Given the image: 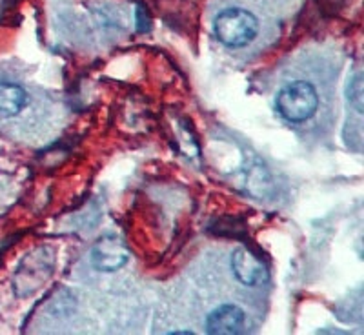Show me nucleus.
<instances>
[{"label": "nucleus", "mask_w": 364, "mask_h": 335, "mask_svg": "<svg viewBox=\"0 0 364 335\" xmlns=\"http://www.w3.org/2000/svg\"><path fill=\"white\" fill-rule=\"evenodd\" d=\"M55 272V252L50 246H38L26 253L13 273V292L17 297L35 294Z\"/></svg>", "instance_id": "f03ea898"}, {"label": "nucleus", "mask_w": 364, "mask_h": 335, "mask_svg": "<svg viewBox=\"0 0 364 335\" xmlns=\"http://www.w3.org/2000/svg\"><path fill=\"white\" fill-rule=\"evenodd\" d=\"M232 270L237 281L245 286L261 285L268 277V270L262 259H259L252 250L245 246H240L232 253Z\"/></svg>", "instance_id": "423d86ee"}, {"label": "nucleus", "mask_w": 364, "mask_h": 335, "mask_svg": "<svg viewBox=\"0 0 364 335\" xmlns=\"http://www.w3.org/2000/svg\"><path fill=\"white\" fill-rule=\"evenodd\" d=\"M171 335H193V331L191 330H175V331H171Z\"/></svg>", "instance_id": "1a4fd4ad"}, {"label": "nucleus", "mask_w": 364, "mask_h": 335, "mask_svg": "<svg viewBox=\"0 0 364 335\" xmlns=\"http://www.w3.org/2000/svg\"><path fill=\"white\" fill-rule=\"evenodd\" d=\"M275 108L279 115L288 122H306L317 113L318 93L317 87L308 80H295L281 87L275 97Z\"/></svg>", "instance_id": "7ed1b4c3"}, {"label": "nucleus", "mask_w": 364, "mask_h": 335, "mask_svg": "<svg viewBox=\"0 0 364 335\" xmlns=\"http://www.w3.org/2000/svg\"><path fill=\"white\" fill-rule=\"evenodd\" d=\"M246 324V314L237 304H220L210 312L204 321V328L210 335H237Z\"/></svg>", "instance_id": "39448f33"}, {"label": "nucleus", "mask_w": 364, "mask_h": 335, "mask_svg": "<svg viewBox=\"0 0 364 335\" xmlns=\"http://www.w3.org/2000/svg\"><path fill=\"white\" fill-rule=\"evenodd\" d=\"M348 102L352 104L357 113L364 112V75L363 71H357L350 77L346 84Z\"/></svg>", "instance_id": "6e6552de"}, {"label": "nucleus", "mask_w": 364, "mask_h": 335, "mask_svg": "<svg viewBox=\"0 0 364 335\" xmlns=\"http://www.w3.org/2000/svg\"><path fill=\"white\" fill-rule=\"evenodd\" d=\"M213 35L226 48L240 50L259 35V18L250 9L224 8L213 18Z\"/></svg>", "instance_id": "f257e3e1"}, {"label": "nucleus", "mask_w": 364, "mask_h": 335, "mask_svg": "<svg viewBox=\"0 0 364 335\" xmlns=\"http://www.w3.org/2000/svg\"><path fill=\"white\" fill-rule=\"evenodd\" d=\"M28 104V93L22 86L15 83L0 80V117L9 119L15 117L26 108Z\"/></svg>", "instance_id": "0eeeda50"}, {"label": "nucleus", "mask_w": 364, "mask_h": 335, "mask_svg": "<svg viewBox=\"0 0 364 335\" xmlns=\"http://www.w3.org/2000/svg\"><path fill=\"white\" fill-rule=\"evenodd\" d=\"M129 257H132V253H129V248L126 246L124 240L113 235V233L97 239L90 252V261L93 268L106 273H113L117 270L124 268L128 265Z\"/></svg>", "instance_id": "20e7f679"}]
</instances>
